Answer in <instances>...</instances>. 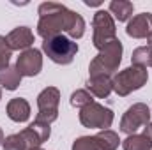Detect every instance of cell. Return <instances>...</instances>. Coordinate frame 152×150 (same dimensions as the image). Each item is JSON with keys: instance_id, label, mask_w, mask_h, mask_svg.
Instances as JSON below:
<instances>
[{"instance_id": "obj_1", "label": "cell", "mask_w": 152, "mask_h": 150, "mask_svg": "<svg viewBox=\"0 0 152 150\" xmlns=\"http://www.w3.org/2000/svg\"><path fill=\"white\" fill-rule=\"evenodd\" d=\"M67 34L69 39H80L85 34L83 18L57 2H44L39 5L37 34L42 39Z\"/></svg>"}, {"instance_id": "obj_2", "label": "cell", "mask_w": 152, "mask_h": 150, "mask_svg": "<svg viewBox=\"0 0 152 150\" xmlns=\"http://www.w3.org/2000/svg\"><path fill=\"white\" fill-rule=\"evenodd\" d=\"M122 62V42L118 39L112 41L110 44H106L103 50H99V53L94 57V60L88 66V73L90 78L94 76H115V71L118 69Z\"/></svg>"}, {"instance_id": "obj_3", "label": "cell", "mask_w": 152, "mask_h": 150, "mask_svg": "<svg viewBox=\"0 0 152 150\" xmlns=\"http://www.w3.org/2000/svg\"><path fill=\"white\" fill-rule=\"evenodd\" d=\"M147 79H149V71L145 67L131 66V67H126L115 73V76L112 78V88L120 97H126L131 92L142 88L147 83Z\"/></svg>"}, {"instance_id": "obj_4", "label": "cell", "mask_w": 152, "mask_h": 150, "mask_svg": "<svg viewBox=\"0 0 152 150\" xmlns=\"http://www.w3.org/2000/svg\"><path fill=\"white\" fill-rule=\"evenodd\" d=\"M42 51L48 55V58L55 64L67 66L73 62V58L78 53V44L67 36H53V37L44 39L42 42Z\"/></svg>"}, {"instance_id": "obj_5", "label": "cell", "mask_w": 152, "mask_h": 150, "mask_svg": "<svg viewBox=\"0 0 152 150\" xmlns=\"http://www.w3.org/2000/svg\"><path fill=\"white\" fill-rule=\"evenodd\" d=\"M80 122L85 127L106 131L113 124V111L94 101V103H90L80 110Z\"/></svg>"}, {"instance_id": "obj_6", "label": "cell", "mask_w": 152, "mask_h": 150, "mask_svg": "<svg viewBox=\"0 0 152 150\" xmlns=\"http://www.w3.org/2000/svg\"><path fill=\"white\" fill-rule=\"evenodd\" d=\"M92 27H94V37L92 42L97 50H103L106 44H110L112 41L117 39V30H115V21L112 14L108 11L99 9L94 14L92 20Z\"/></svg>"}, {"instance_id": "obj_7", "label": "cell", "mask_w": 152, "mask_h": 150, "mask_svg": "<svg viewBox=\"0 0 152 150\" xmlns=\"http://www.w3.org/2000/svg\"><path fill=\"white\" fill-rule=\"evenodd\" d=\"M58 103H60V92L55 87L44 88L37 95V108L39 113L36 117L37 122L51 124L58 118Z\"/></svg>"}, {"instance_id": "obj_8", "label": "cell", "mask_w": 152, "mask_h": 150, "mask_svg": "<svg viewBox=\"0 0 152 150\" xmlns=\"http://www.w3.org/2000/svg\"><path fill=\"white\" fill-rule=\"evenodd\" d=\"M151 108L143 103H136L131 108H127V111L124 113L122 120H120V131L129 134H136V131L142 125H147L151 120Z\"/></svg>"}, {"instance_id": "obj_9", "label": "cell", "mask_w": 152, "mask_h": 150, "mask_svg": "<svg viewBox=\"0 0 152 150\" xmlns=\"http://www.w3.org/2000/svg\"><path fill=\"white\" fill-rule=\"evenodd\" d=\"M42 69V57L36 48H28L21 51L16 60V71L21 76H37Z\"/></svg>"}, {"instance_id": "obj_10", "label": "cell", "mask_w": 152, "mask_h": 150, "mask_svg": "<svg viewBox=\"0 0 152 150\" xmlns=\"http://www.w3.org/2000/svg\"><path fill=\"white\" fill-rule=\"evenodd\" d=\"M126 34L134 39H147L152 34V12H142L129 20Z\"/></svg>"}, {"instance_id": "obj_11", "label": "cell", "mask_w": 152, "mask_h": 150, "mask_svg": "<svg viewBox=\"0 0 152 150\" xmlns=\"http://www.w3.org/2000/svg\"><path fill=\"white\" fill-rule=\"evenodd\" d=\"M7 44H9V48L14 51H18V50H28L32 44H34V34H32V30L28 28V27H18V28H14V30H11L9 34H7Z\"/></svg>"}, {"instance_id": "obj_12", "label": "cell", "mask_w": 152, "mask_h": 150, "mask_svg": "<svg viewBox=\"0 0 152 150\" xmlns=\"http://www.w3.org/2000/svg\"><path fill=\"white\" fill-rule=\"evenodd\" d=\"M7 117L12 122H27L30 118V104L23 97H14L7 103Z\"/></svg>"}, {"instance_id": "obj_13", "label": "cell", "mask_w": 152, "mask_h": 150, "mask_svg": "<svg viewBox=\"0 0 152 150\" xmlns=\"http://www.w3.org/2000/svg\"><path fill=\"white\" fill-rule=\"evenodd\" d=\"M87 90H88L92 95L99 97V99L108 97L110 92L113 90V88H112V78H108V76H94V78H88V81H87Z\"/></svg>"}, {"instance_id": "obj_14", "label": "cell", "mask_w": 152, "mask_h": 150, "mask_svg": "<svg viewBox=\"0 0 152 150\" xmlns=\"http://www.w3.org/2000/svg\"><path fill=\"white\" fill-rule=\"evenodd\" d=\"M133 9H134V5L127 0H113V2H110L108 12L113 14L118 21H127L133 16Z\"/></svg>"}, {"instance_id": "obj_15", "label": "cell", "mask_w": 152, "mask_h": 150, "mask_svg": "<svg viewBox=\"0 0 152 150\" xmlns=\"http://www.w3.org/2000/svg\"><path fill=\"white\" fill-rule=\"evenodd\" d=\"M94 138H96V141L99 145V150H117L118 149V143H120L118 134L113 133V131H110V129L97 133Z\"/></svg>"}, {"instance_id": "obj_16", "label": "cell", "mask_w": 152, "mask_h": 150, "mask_svg": "<svg viewBox=\"0 0 152 150\" xmlns=\"http://www.w3.org/2000/svg\"><path fill=\"white\" fill-rule=\"evenodd\" d=\"M23 76L16 71V67H7L4 71H0V85L5 90H16L21 83Z\"/></svg>"}, {"instance_id": "obj_17", "label": "cell", "mask_w": 152, "mask_h": 150, "mask_svg": "<svg viewBox=\"0 0 152 150\" xmlns=\"http://www.w3.org/2000/svg\"><path fill=\"white\" fill-rule=\"evenodd\" d=\"M131 64L138 67H152V48L151 46H140L131 55Z\"/></svg>"}, {"instance_id": "obj_18", "label": "cell", "mask_w": 152, "mask_h": 150, "mask_svg": "<svg viewBox=\"0 0 152 150\" xmlns=\"http://www.w3.org/2000/svg\"><path fill=\"white\" fill-rule=\"evenodd\" d=\"M122 149L124 150H151L152 143L143 134H129L122 141Z\"/></svg>"}, {"instance_id": "obj_19", "label": "cell", "mask_w": 152, "mask_h": 150, "mask_svg": "<svg viewBox=\"0 0 152 150\" xmlns=\"http://www.w3.org/2000/svg\"><path fill=\"white\" fill-rule=\"evenodd\" d=\"M4 150H28L27 147V141L25 138L21 136V133H16V134H11L4 140Z\"/></svg>"}, {"instance_id": "obj_20", "label": "cell", "mask_w": 152, "mask_h": 150, "mask_svg": "<svg viewBox=\"0 0 152 150\" xmlns=\"http://www.w3.org/2000/svg\"><path fill=\"white\" fill-rule=\"evenodd\" d=\"M90 103H94V99H92V94L88 92V90H76L73 92V95H71V106H75V108H83V106H87V104H90Z\"/></svg>"}, {"instance_id": "obj_21", "label": "cell", "mask_w": 152, "mask_h": 150, "mask_svg": "<svg viewBox=\"0 0 152 150\" xmlns=\"http://www.w3.org/2000/svg\"><path fill=\"white\" fill-rule=\"evenodd\" d=\"M73 150H99V145L94 136H81L73 143Z\"/></svg>"}, {"instance_id": "obj_22", "label": "cell", "mask_w": 152, "mask_h": 150, "mask_svg": "<svg viewBox=\"0 0 152 150\" xmlns=\"http://www.w3.org/2000/svg\"><path fill=\"white\" fill-rule=\"evenodd\" d=\"M11 55H12V50L9 48V44H7L5 37L0 36V71H4V69L9 67Z\"/></svg>"}, {"instance_id": "obj_23", "label": "cell", "mask_w": 152, "mask_h": 150, "mask_svg": "<svg viewBox=\"0 0 152 150\" xmlns=\"http://www.w3.org/2000/svg\"><path fill=\"white\" fill-rule=\"evenodd\" d=\"M143 136H145V138H147V140L152 143V124H151V122L143 127Z\"/></svg>"}, {"instance_id": "obj_24", "label": "cell", "mask_w": 152, "mask_h": 150, "mask_svg": "<svg viewBox=\"0 0 152 150\" xmlns=\"http://www.w3.org/2000/svg\"><path fill=\"white\" fill-rule=\"evenodd\" d=\"M85 5H88V7H97V5H101V2H90V0H85Z\"/></svg>"}, {"instance_id": "obj_25", "label": "cell", "mask_w": 152, "mask_h": 150, "mask_svg": "<svg viewBox=\"0 0 152 150\" xmlns=\"http://www.w3.org/2000/svg\"><path fill=\"white\" fill-rule=\"evenodd\" d=\"M147 46H151V48H152V34L147 37Z\"/></svg>"}, {"instance_id": "obj_26", "label": "cell", "mask_w": 152, "mask_h": 150, "mask_svg": "<svg viewBox=\"0 0 152 150\" xmlns=\"http://www.w3.org/2000/svg\"><path fill=\"white\" fill-rule=\"evenodd\" d=\"M0 145H4V133H2V129H0Z\"/></svg>"}, {"instance_id": "obj_27", "label": "cell", "mask_w": 152, "mask_h": 150, "mask_svg": "<svg viewBox=\"0 0 152 150\" xmlns=\"http://www.w3.org/2000/svg\"><path fill=\"white\" fill-rule=\"evenodd\" d=\"M30 150H42L41 147H36V149H30Z\"/></svg>"}, {"instance_id": "obj_28", "label": "cell", "mask_w": 152, "mask_h": 150, "mask_svg": "<svg viewBox=\"0 0 152 150\" xmlns=\"http://www.w3.org/2000/svg\"><path fill=\"white\" fill-rule=\"evenodd\" d=\"M0 99H2V88H0Z\"/></svg>"}, {"instance_id": "obj_29", "label": "cell", "mask_w": 152, "mask_h": 150, "mask_svg": "<svg viewBox=\"0 0 152 150\" xmlns=\"http://www.w3.org/2000/svg\"><path fill=\"white\" fill-rule=\"evenodd\" d=\"M151 113H152V111H151Z\"/></svg>"}]
</instances>
